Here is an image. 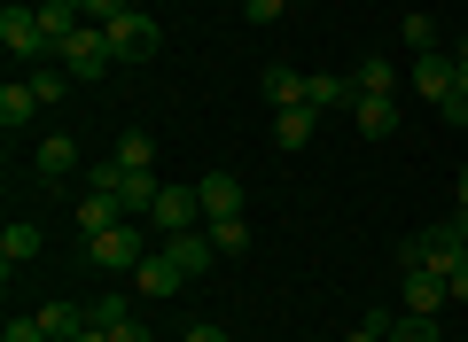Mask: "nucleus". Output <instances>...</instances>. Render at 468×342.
I'll list each match as a JSON object with an SVG mask.
<instances>
[{
    "label": "nucleus",
    "instance_id": "19",
    "mask_svg": "<svg viewBox=\"0 0 468 342\" xmlns=\"http://www.w3.org/2000/svg\"><path fill=\"white\" fill-rule=\"evenodd\" d=\"M258 86H266L273 109H304V78H297L289 63H266V78H258Z\"/></svg>",
    "mask_w": 468,
    "mask_h": 342
},
{
    "label": "nucleus",
    "instance_id": "30",
    "mask_svg": "<svg viewBox=\"0 0 468 342\" xmlns=\"http://www.w3.org/2000/svg\"><path fill=\"white\" fill-rule=\"evenodd\" d=\"M79 8H86V24H110V16H125L133 0H79Z\"/></svg>",
    "mask_w": 468,
    "mask_h": 342
},
{
    "label": "nucleus",
    "instance_id": "3",
    "mask_svg": "<svg viewBox=\"0 0 468 342\" xmlns=\"http://www.w3.org/2000/svg\"><path fill=\"white\" fill-rule=\"evenodd\" d=\"M86 257H94V273H133L149 249H141V218H125V226H110V233H94L86 242Z\"/></svg>",
    "mask_w": 468,
    "mask_h": 342
},
{
    "label": "nucleus",
    "instance_id": "8",
    "mask_svg": "<svg viewBox=\"0 0 468 342\" xmlns=\"http://www.w3.org/2000/svg\"><path fill=\"white\" fill-rule=\"evenodd\" d=\"M196 202H203V218H242V180H234V171H203Z\"/></svg>",
    "mask_w": 468,
    "mask_h": 342
},
{
    "label": "nucleus",
    "instance_id": "21",
    "mask_svg": "<svg viewBox=\"0 0 468 342\" xmlns=\"http://www.w3.org/2000/svg\"><path fill=\"white\" fill-rule=\"evenodd\" d=\"M344 101H359L351 78H304V109H344Z\"/></svg>",
    "mask_w": 468,
    "mask_h": 342
},
{
    "label": "nucleus",
    "instance_id": "38",
    "mask_svg": "<svg viewBox=\"0 0 468 342\" xmlns=\"http://www.w3.org/2000/svg\"><path fill=\"white\" fill-rule=\"evenodd\" d=\"M289 8H304V0H289Z\"/></svg>",
    "mask_w": 468,
    "mask_h": 342
},
{
    "label": "nucleus",
    "instance_id": "14",
    "mask_svg": "<svg viewBox=\"0 0 468 342\" xmlns=\"http://www.w3.org/2000/svg\"><path fill=\"white\" fill-rule=\"evenodd\" d=\"M351 117H359V132H367V140H390V132H399L390 94H359V101H351Z\"/></svg>",
    "mask_w": 468,
    "mask_h": 342
},
{
    "label": "nucleus",
    "instance_id": "31",
    "mask_svg": "<svg viewBox=\"0 0 468 342\" xmlns=\"http://www.w3.org/2000/svg\"><path fill=\"white\" fill-rule=\"evenodd\" d=\"M110 342H149V326H141V319H133V311H125V319H117V326H110Z\"/></svg>",
    "mask_w": 468,
    "mask_h": 342
},
{
    "label": "nucleus",
    "instance_id": "5",
    "mask_svg": "<svg viewBox=\"0 0 468 342\" xmlns=\"http://www.w3.org/2000/svg\"><path fill=\"white\" fill-rule=\"evenodd\" d=\"M399 295H406V311H414V319H437V311L452 304V288H445V273H430V264H406V280H399Z\"/></svg>",
    "mask_w": 468,
    "mask_h": 342
},
{
    "label": "nucleus",
    "instance_id": "7",
    "mask_svg": "<svg viewBox=\"0 0 468 342\" xmlns=\"http://www.w3.org/2000/svg\"><path fill=\"white\" fill-rule=\"evenodd\" d=\"M32 171H39L48 187H63L70 171H86V163H79V140H70V132H48V140H39V156H32Z\"/></svg>",
    "mask_w": 468,
    "mask_h": 342
},
{
    "label": "nucleus",
    "instance_id": "23",
    "mask_svg": "<svg viewBox=\"0 0 468 342\" xmlns=\"http://www.w3.org/2000/svg\"><path fill=\"white\" fill-rule=\"evenodd\" d=\"M351 86H359V94H399V78H390V55H367V63L351 70Z\"/></svg>",
    "mask_w": 468,
    "mask_h": 342
},
{
    "label": "nucleus",
    "instance_id": "1",
    "mask_svg": "<svg viewBox=\"0 0 468 342\" xmlns=\"http://www.w3.org/2000/svg\"><path fill=\"white\" fill-rule=\"evenodd\" d=\"M0 47H8V63L16 70H32V63H48V32H39V8H24V0H8L0 8Z\"/></svg>",
    "mask_w": 468,
    "mask_h": 342
},
{
    "label": "nucleus",
    "instance_id": "33",
    "mask_svg": "<svg viewBox=\"0 0 468 342\" xmlns=\"http://www.w3.org/2000/svg\"><path fill=\"white\" fill-rule=\"evenodd\" d=\"M437 117H445V125H468V94H445V101H437Z\"/></svg>",
    "mask_w": 468,
    "mask_h": 342
},
{
    "label": "nucleus",
    "instance_id": "17",
    "mask_svg": "<svg viewBox=\"0 0 468 342\" xmlns=\"http://www.w3.org/2000/svg\"><path fill=\"white\" fill-rule=\"evenodd\" d=\"M39 326H48V342H70V335L94 326V311L86 304H39Z\"/></svg>",
    "mask_w": 468,
    "mask_h": 342
},
{
    "label": "nucleus",
    "instance_id": "24",
    "mask_svg": "<svg viewBox=\"0 0 468 342\" xmlns=\"http://www.w3.org/2000/svg\"><path fill=\"white\" fill-rule=\"evenodd\" d=\"M117 163H125V171H156V140L149 132H125V140H117Z\"/></svg>",
    "mask_w": 468,
    "mask_h": 342
},
{
    "label": "nucleus",
    "instance_id": "20",
    "mask_svg": "<svg viewBox=\"0 0 468 342\" xmlns=\"http://www.w3.org/2000/svg\"><path fill=\"white\" fill-rule=\"evenodd\" d=\"M203 233H211L218 257H242L250 249V218H203Z\"/></svg>",
    "mask_w": 468,
    "mask_h": 342
},
{
    "label": "nucleus",
    "instance_id": "28",
    "mask_svg": "<svg viewBox=\"0 0 468 342\" xmlns=\"http://www.w3.org/2000/svg\"><path fill=\"white\" fill-rule=\"evenodd\" d=\"M242 16H250V24H282L289 0H242Z\"/></svg>",
    "mask_w": 468,
    "mask_h": 342
},
{
    "label": "nucleus",
    "instance_id": "9",
    "mask_svg": "<svg viewBox=\"0 0 468 342\" xmlns=\"http://www.w3.org/2000/svg\"><path fill=\"white\" fill-rule=\"evenodd\" d=\"M32 117H39V94H32V78H24V70H16V78L0 86V132L16 140V132L32 125Z\"/></svg>",
    "mask_w": 468,
    "mask_h": 342
},
{
    "label": "nucleus",
    "instance_id": "18",
    "mask_svg": "<svg viewBox=\"0 0 468 342\" xmlns=\"http://www.w3.org/2000/svg\"><path fill=\"white\" fill-rule=\"evenodd\" d=\"M156 195H165V180L156 171H125V187H117V202H125V218H149Z\"/></svg>",
    "mask_w": 468,
    "mask_h": 342
},
{
    "label": "nucleus",
    "instance_id": "34",
    "mask_svg": "<svg viewBox=\"0 0 468 342\" xmlns=\"http://www.w3.org/2000/svg\"><path fill=\"white\" fill-rule=\"evenodd\" d=\"M445 288H452V304H468V257H461V264L445 273Z\"/></svg>",
    "mask_w": 468,
    "mask_h": 342
},
{
    "label": "nucleus",
    "instance_id": "11",
    "mask_svg": "<svg viewBox=\"0 0 468 342\" xmlns=\"http://www.w3.org/2000/svg\"><path fill=\"white\" fill-rule=\"evenodd\" d=\"M414 94H421V101H445V94H452V55H445V47L414 55Z\"/></svg>",
    "mask_w": 468,
    "mask_h": 342
},
{
    "label": "nucleus",
    "instance_id": "15",
    "mask_svg": "<svg viewBox=\"0 0 468 342\" xmlns=\"http://www.w3.org/2000/svg\"><path fill=\"white\" fill-rule=\"evenodd\" d=\"M133 280H141V295H180V280H187V273L165 257V249H156V257H141V264H133Z\"/></svg>",
    "mask_w": 468,
    "mask_h": 342
},
{
    "label": "nucleus",
    "instance_id": "6",
    "mask_svg": "<svg viewBox=\"0 0 468 342\" xmlns=\"http://www.w3.org/2000/svg\"><path fill=\"white\" fill-rule=\"evenodd\" d=\"M196 218H203L196 187H165V195H156V211H149V233H196Z\"/></svg>",
    "mask_w": 468,
    "mask_h": 342
},
{
    "label": "nucleus",
    "instance_id": "37",
    "mask_svg": "<svg viewBox=\"0 0 468 342\" xmlns=\"http://www.w3.org/2000/svg\"><path fill=\"white\" fill-rule=\"evenodd\" d=\"M344 342H383V335H375V326H351V335Z\"/></svg>",
    "mask_w": 468,
    "mask_h": 342
},
{
    "label": "nucleus",
    "instance_id": "22",
    "mask_svg": "<svg viewBox=\"0 0 468 342\" xmlns=\"http://www.w3.org/2000/svg\"><path fill=\"white\" fill-rule=\"evenodd\" d=\"M313 125H320V109H273V140H282V148H304Z\"/></svg>",
    "mask_w": 468,
    "mask_h": 342
},
{
    "label": "nucleus",
    "instance_id": "4",
    "mask_svg": "<svg viewBox=\"0 0 468 342\" xmlns=\"http://www.w3.org/2000/svg\"><path fill=\"white\" fill-rule=\"evenodd\" d=\"M101 32H110V55H117V63H149V55H156V39H165V32H156V16H141V8L110 16Z\"/></svg>",
    "mask_w": 468,
    "mask_h": 342
},
{
    "label": "nucleus",
    "instance_id": "26",
    "mask_svg": "<svg viewBox=\"0 0 468 342\" xmlns=\"http://www.w3.org/2000/svg\"><path fill=\"white\" fill-rule=\"evenodd\" d=\"M0 342H48V326H39V311H16V319L0 326Z\"/></svg>",
    "mask_w": 468,
    "mask_h": 342
},
{
    "label": "nucleus",
    "instance_id": "13",
    "mask_svg": "<svg viewBox=\"0 0 468 342\" xmlns=\"http://www.w3.org/2000/svg\"><path fill=\"white\" fill-rule=\"evenodd\" d=\"M39 257V226H24V218H8L0 226V264H8V280H16V264Z\"/></svg>",
    "mask_w": 468,
    "mask_h": 342
},
{
    "label": "nucleus",
    "instance_id": "2",
    "mask_svg": "<svg viewBox=\"0 0 468 342\" xmlns=\"http://www.w3.org/2000/svg\"><path fill=\"white\" fill-rule=\"evenodd\" d=\"M55 63H63V70H70L79 86H94L101 70L117 63V55H110V32H101V24H79V32H70L63 47H55Z\"/></svg>",
    "mask_w": 468,
    "mask_h": 342
},
{
    "label": "nucleus",
    "instance_id": "36",
    "mask_svg": "<svg viewBox=\"0 0 468 342\" xmlns=\"http://www.w3.org/2000/svg\"><path fill=\"white\" fill-rule=\"evenodd\" d=\"M452 195H461V218H468V163H461V180H452Z\"/></svg>",
    "mask_w": 468,
    "mask_h": 342
},
{
    "label": "nucleus",
    "instance_id": "25",
    "mask_svg": "<svg viewBox=\"0 0 468 342\" xmlns=\"http://www.w3.org/2000/svg\"><path fill=\"white\" fill-rule=\"evenodd\" d=\"M399 39H406L414 55H430V47H437V16H421V8H414V16L399 24Z\"/></svg>",
    "mask_w": 468,
    "mask_h": 342
},
{
    "label": "nucleus",
    "instance_id": "27",
    "mask_svg": "<svg viewBox=\"0 0 468 342\" xmlns=\"http://www.w3.org/2000/svg\"><path fill=\"white\" fill-rule=\"evenodd\" d=\"M390 342H437V326H430V319H414V311H406V319L390 326Z\"/></svg>",
    "mask_w": 468,
    "mask_h": 342
},
{
    "label": "nucleus",
    "instance_id": "12",
    "mask_svg": "<svg viewBox=\"0 0 468 342\" xmlns=\"http://www.w3.org/2000/svg\"><path fill=\"white\" fill-rule=\"evenodd\" d=\"M165 257L180 264L187 280H196V273H211V257H218V249H211V233H165Z\"/></svg>",
    "mask_w": 468,
    "mask_h": 342
},
{
    "label": "nucleus",
    "instance_id": "16",
    "mask_svg": "<svg viewBox=\"0 0 468 342\" xmlns=\"http://www.w3.org/2000/svg\"><path fill=\"white\" fill-rule=\"evenodd\" d=\"M24 78H32V94H39V109H55V101H70V86H79V78H70L63 63H55V55H48V63H32V70H24Z\"/></svg>",
    "mask_w": 468,
    "mask_h": 342
},
{
    "label": "nucleus",
    "instance_id": "29",
    "mask_svg": "<svg viewBox=\"0 0 468 342\" xmlns=\"http://www.w3.org/2000/svg\"><path fill=\"white\" fill-rule=\"evenodd\" d=\"M86 311H94V326H117V319H125V295H94Z\"/></svg>",
    "mask_w": 468,
    "mask_h": 342
},
{
    "label": "nucleus",
    "instance_id": "35",
    "mask_svg": "<svg viewBox=\"0 0 468 342\" xmlns=\"http://www.w3.org/2000/svg\"><path fill=\"white\" fill-rule=\"evenodd\" d=\"M180 342H227V326H211V319H203V326H187Z\"/></svg>",
    "mask_w": 468,
    "mask_h": 342
},
{
    "label": "nucleus",
    "instance_id": "32",
    "mask_svg": "<svg viewBox=\"0 0 468 342\" xmlns=\"http://www.w3.org/2000/svg\"><path fill=\"white\" fill-rule=\"evenodd\" d=\"M452 94H468V39H452Z\"/></svg>",
    "mask_w": 468,
    "mask_h": 342
},
{
    "label": "nucleus",
    "instance_id": "10",
    "mask_svg": "<svg viewBox=\"0 0 468 342\" xmlns=\"http://www.w3.org/2000/svg\"><path fill=\"white\" fill-rule=\"evenodd\" d=\"M110 226H125V202L101 195V187H79V233L94 242V233H110Z\"/></svg>",
    "mask_w": 468,
    "mask_h": 342
}]
</instances>
